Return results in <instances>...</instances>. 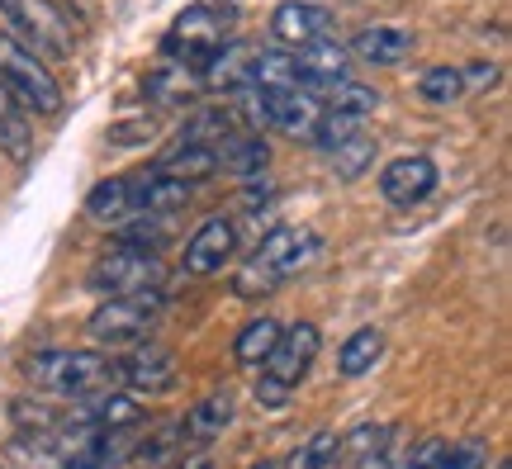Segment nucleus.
<instances>
[{"label": "nucleus", "mask_w": 512, "mask_h": 469, "mask_svg": "<svg viewBox=\"0 0 512 469\" xmlns=\"http://www.w3.org/2000/svg\"><path fill=\"white\" fill-rule=\"evenodd\" d=\"M24 375L29 384H38L43 394H57L76 403V398H95L119 384V361L114 356H100V351H72V346H48V351H34L24 361Z\"/></svg>", "instance_id": "obj_1"}, {"label": "nucleus", "mask_w": 512, "mask_h": 469, "mask_svg": "<svg viewBox=\"0 0 512 469\" xmlns=\"http://www.w3.org/2000/svg\"><path fill=\"white\" fill-rule=\"evenodd\" d=\"M318 346H323V332L313 323L280 327V342H275V351L266 356V365H261V379H256V403L271 408V413L285 408L290 394L313 370V361H318Z\"/></svg>", "instance_id": "obj_2"}, {"label": "nucleus", "mask_w": 512, "mask_h": 469, "mask_svg": "<svg viewBox=\"0 0 512 469\" xmlns=\"http://www.w3.org/2000/svg\"><path fill=\"white\" fill-rule=\"evenodd\" d=\"M0 91L10 95L24 114H38V119H57L62 114V86L48 72V62L29 53L5 29H0Z\"/></svg>", "instance_id": "obj_3"}, {"label": "nucleus", "mask_w": 512, "mask_h": 469, "mask_svg": "<svg viewBox=\"0 0 512 469\" xmlns=\"http://www.w3.org/2000/svg\"><path fill=\"white\" fill-rule=\"evenodd\" d=\"M86 285L100 289L105 299H138V294H162L166 289V266L157 252L114 242L110 252L100 256L86 275Z\"/></svg>", "instance_id": "obj_4"}, {"label": "nucleus", "mask_w": 512, "mask_h": 469, "mask_svg": "<svg viewBox=\"0 0 512 469\" xmlns=\"http://www.w3.org/2000/svg\"><path fill=\"white\" fill-rule=\"evenodd\" d=\"M0 19L10 24L5 34L19 38L38 57H67L72 53V15L57 0H0Z\"/></svg>", "instance_id": "obj_5"}, {"label": "nucleus", "mask_w": 512, "mask_h": 469, "mask_svg": "<svg viewBox=\"0 0 512 469\" xmlns=\"http://www.w3.org/2000/svg\"><path fill=\"white\" fill-rule=\"evenodd\" d=\"M157 304L162 294H138V299H100L86 318V332L91 342L110 346V351H133L152 337V323H157Z\"/></svg>", "instance_id": "obj_6"}, {"label": "nucleus", "mask_w": 512, "mask_h": 469, "mask_svg": "<svg viewBox=\"0 0 512 469\" xmlns=\"http://www.w3.org/2000/svg\"><path fill=\"white\" fill-rule=\"evenodd\" d=\"M313 252H318V233H313V228L280 223V228H271V233L256 242V252H252V261H247V266H256V271L280 289L290 275H299L304 266H309Z\"/></svg>", "instance_id": "obj_7"}, {"label": "nucleus", "mask_w": 512, "mask_h": 469, "mask_svg": "<svg viewBox=\"0 0 512 469\" xmlns=\"http://www.w3.org/2000/svg\"><path fill=\"white\" fill-rule=\"evenodd\" d=\"M503 67L498 62H441V67H427L418 76V95L427 105H460L479 91H494Z\"/></svg>", "instance_id": "obj_8"}, {"label": "nucleus", "mask_w": 512, "mask_h": 469, "mask_svg": "<svg viewBox=\"0 0 512 469\" xmlns=\"http://www.w3.org/2000/svg\"><path fill=\"white\" fill-rule=\"evenodd\" d=\"M219 48H223V24L214 19V10H204V5H190L185 15H176L171 34L162 38V53L171 57V62L195 67V72H200Z\"/></svg>", "instance_id": "obj_9"}, {"label": "nucleus", "mask_w": 512, "mask_h": 469, "mask_svg": "<svg viewBox=\"0 0 512 469\" xmlns=\"http://www.w3.org/2000/svg\"><path fill=\"white\" fill-rule=\"evenodd\" d=\"M271 38L285 53H304L313 43L332 38V10L318 0H280L271 10Z\"/></svg>", "instance_id": "obj_10"}, {"label": "nucleus", "mask_w": 512, "mask_h": 469, "mask_svg": "<svg viewBox=\"0 0 512 469\" xmlns=\"http://www.w3.org/2000/svg\"><path fill=\"white\" fill-rule=\"evenodd\" d=\"M176 379H181V365H176V351H171V346L143 342L119 361V384H124V394L157 398V394H166V389H176Z\"/></svg>", "instance_id": "obj_11"}, {"label": "nucleus", "mask_w": 512, "mask_h": 469, "mask_svg": "<svg viewBox=\"0 0 512 469\" xmlns=\"http://www.w3.org/2000/svg\"><path fill=\"white\" fill-rule=\"evenodd\" d=\"M233 252H238V228H233V218L219 214L190 233V242H185V252H181V271L185 275H219L223 266L233 261Z\"/></svg>", "instance_id": "obj_12"}, {"label": "nucleus", "mask_w": 512, "mask_h": 469, "mask_svg": "<svg viewBox=\"0 0 512 469\" xmlns=\"http://www.w3.org/2000/svg\"><path fill=\"white\" fill-rule=\"evenodd\" d=\"M413 53H418V34H408L399 24H366L347 43V57L361 67H403Z\"/></svg>", "instance_id": "obj_13"}, {"label": "nucleus", "mask_w": 512, "mask_h": 469, "mask_svg": "<svg viewBox=\"0 0 512 469\" xmlns=\"http://www.w3.org/2000/svg\"><path fill=\"white\" fill-rule=\"evenodd\" d=\"M437 190V162L422 157V152H408V157H394V162L380 171V195L394 204V209H413Z\"/></svg>", "instance_id": "obj_14"}, {"label": "nucleus", "mask_w": 512, "mask_h": 469, "mask_svg": "<svg viewBox=\"0 0 512 469\" xmlns=\"http://www.w3.org/2000/svg\"><path fill=\"white\" fill-rule=\"evenodd\" d=\"M128 190H133V214L138 218H171L176 209L190 204V185L162 176L157 166L128 171Z\"/></svg>", "instance_id": "obj_15"}, {"label": "nucleus", "mask_w": 512, "mask_h": 469, "mask_svg": "<svg viewBox=\"0 0 512 469\" xmlns=\"http://www.w3.org/2000/svg\"><path fill=\"white\" fill-rule=\"evenodd\" d=\"M394 427L389 422H366L337 441V460L347 469H389L394 465Z\"/></svg>", "instance_id": "obj_16"}, {"label": "nucleus", "mask_w": 512, "mask_h": 469, "mask_svg": "<svg viewBox=\"0 0 512 469\" xmlns=\"http://www.w3.org/2000/svg\"><path fill=\"white\" fill-rule=\"evenodd\" d=\"M233 417H238V403H233L228 389H223V394H204L200 403H190V413L181 417L185 446H209L214 436H223L233 427Z\"/></svg>", "instance_id": "obj_17"}, {"label": "nucleus", "mask_w": 512, "mask_h": 469, "mask_svg": "<svg viewBox=\"0 0 512 469\" xmlns=\"http://www.w3.org/2000/svg\"><path fill=\"white\" fill-rule=\"evenodd\" d=\"M266 166H271V147L252 128H238V133H228L219 143V171L238 176V181H261Z\"/></svg>", "instance_id": "obj_18"}, {"label": "nucleus", "mask_w": 512, "mask_h": 469, "mask_svg": "<svg viewBox=\"0 0 512 469\" xmlns=\"http://www.w3.org/2000/svg\"><path fill=\"white\" fill-rule=\"evenodd\" d=\"M152 166H157L162 176H171V181L195 185V181H214V176H219V152H214V147H200V143H176V147H166Z\"/></svg>", "instance_id": "obj_19"}, {"label": "nucleus", "mask_w": 512, "mask_h": 469, "mask_svg": "<svg viewBox=\"0 0 512 469\" xmlns=\"http://www.w3.org/2000/svg\"><path fill=\"white\" fill-rule=\"evenodd\" d=\"M200 72L185 67V62H162L157 72L147 76V100L152 105H190L200 95Z\"/></svg>", "instance_id": "obj_20"}, {"label": "nucleus", "mask_w": 512, "mask_h": 469, "mask_svg": "<svg viewBox=\"0 0 512 469\" xmlns=\"http://www.w3.org/2000/svg\"><path fill=\"white\" fill-rule=\"evenodd\" d=\"M86 214L95 218V223H105V228H124V223H133V190H128V176H110V181H100L86 195Z\"/></svg>", "instance_id": "obj_21"}, {"label": "nucleus", "mask_w": 512, "mask_h": 469, "mask_svg": "<svg viewBox=\"0 0 512 469\" xmlns=\"http://www.w3.org/2000/svg\"><path fill=\"white\" fill-rule=\"evenodd\" d=\"M313 100L328 109V114H347V119H366V114H375V109H380V91H370V86L351 81V76L318 86V91H313Z\"/></svg>", "instance_id": "obj_22"}, {"label": "nucleus", "mask_w": 512, "mask_h": 469, "mask_svg": "<svg viewBox=\"0 0 512 469\" xmlns=\"http://www.w3.org/2000/svg\"><path fill=\"white\" fill-rule=\"evenodd\" d=\"M384 356V332L380 327H356L347 342H342V351H337V375L342 379H361L375 370V361Z\"/></svg>", "instance_id": "obj_23"}, {"label": "nucleus", "mask_w": 512, "mask_h": 469, "mask_svg": "<svg viewBox=\"0 0 512 469\" xmlns=\"http://www.w3.org/2000/svg\"><path fill=\"white\" fill-rule=\"evenodd\" d=\"M280 342V323L275 318H252V323L238 327V337H233V361L247 365V370H261L266 356L275 351Z\"/></svg>", "instance_id": "obj_24"}, {"label": "nucleus", "mask_w": 512, "mask_h": 469, "mask_svg": "<svg viewBox=\"0 0 512 469\" xmlns=\"http://www.w3.org/2000/svg\"><path fill=\"white\" fill-rule=\"evenodd\" d=\"M0 152L19 166L34 157V128H29V114H24L5 91H0Z\"/></svg>", "instance_id": "obj_25"}, {"label": "nucleus", "mask_w": 512, "mask_h": 469, "mask_svg": "<svg viewBox=\"0 0 512 469\" xmlns=\"http://www.w3.org/2000/svg\"><path fill=\"white\" fill-rule=\"evenodd\" d=\"M228 133H238V119L228 114V109H200V114H190L176 133V143H200V147H214L228 138Z\"/></svg>", "instance_id": "obj_26"}, {"label": "nucleus", "mask_w": 512, "mask_h": 469, "mask_svg": "<svg viewBox=\"0 0 512 469\" xmlns=\"http://www.w3.org/2000/svg\"><path fill=\"white\" fill-rule=\"evenodd\" d=\"M181 446H185L181 422H162V427L147 436L143 446H133V460H138V465H166V460L181 451Z\"/></svg>", "instance_id": "obj_27"}, {"label": "nucleus", "mask_w": 512, "mask_h": 469, "mask_svg": "<svg viewBox=\"0 0 512 469\" xmlns=\"http://www.w3.org/2000/svg\"><path fill=\"white\" fill-rule=\"evenodd\" d=\"M337 441H342L337 432H313L309 441L290 455V465L285 469H332L337 465Z\"/></svg>", "instance_id": "obj_28"}, {"label": "nucleus", "mask_w": 512, "mask_h": 469, "mask_svg": "<svg viewBox=\"0 0 512 469\" xmlns=\"http://www.w3.org/2000/svg\"><path fill=\"white\" fill-rule=\"evenodd\" d=\"M370 157H375V143H370L366 133H356L351 143H342L337 152H332V166H337V176H342V181H356V176L370 166Z\"/></svg>", "instance_id": "obj_29"}, {"label": "nucleus", "mask_w": 512, "mask_h": 469, "mask_svg": "<svg viewBox=\"0 0 512 469\" xmlns=\"http://www.w3.org/2000/svg\"><path fill=\"white\" fill-rule=\"evenodd\" d=\"M432 469H489V446L470 436V441H456V446H446L441 460Z\"/></svg>", "instance_id": "obj_30"}, {"label": "nucleus", "mask_w": 512, "mask_h": 469, "mask_svg": "<svg viewBox=\"0 0 512 469\" xmlns=\"http://www.w3.org/2000/svg\"><path fill=\"white\" fill-rule=\"evenodd\" d=\"M441 451H446V446H441V436H422L418 446H413V455L403 460V469H432L441 460Z\"/></svg>", "instance_id": "obj_31"}, {"label": "nucleus", "mask_w": 512, "mask_h": 469, "mask_svg": "<svg viewBox=\"0 0 512 469\" xmlns=\"http://www.w3.org/2000/svg\"><path fill=\"white\" fill-rule=\"evenodd\" d=\"M176 469H219V460H214V455H185Z\"/></svg>", "instance_id": "obj_32"}, {"label": "nucleus", "mask_w": 512, "mask_h": 469, "mask_svg": "<svg viewBox=\"0 0 512 469\" xmlns=\"http://www.w3.org/2000/svg\"><path fill=\"white\" fill-rule=\"evenodd\" d=\"M252 469H280V465H275V460H261V465H252Z\"/></svg>", "instance_id": "obj_33"}]
</instances>
